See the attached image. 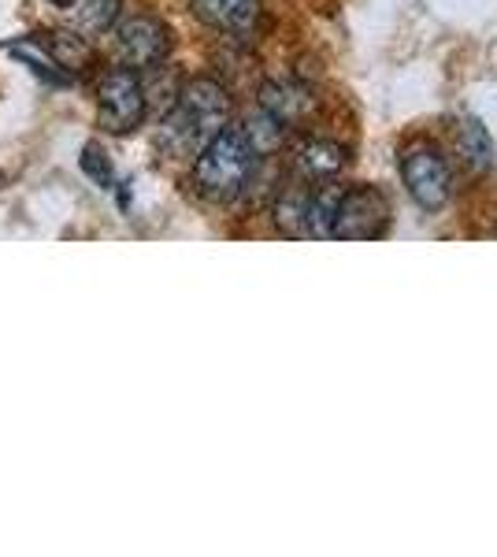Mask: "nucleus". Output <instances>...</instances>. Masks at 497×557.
I'll return each mask as SVG.
<instances>
[{"mask_svg":"<svg viewBox=\"0 0 497 557\" xmlns=\"http://www.w3.org/2000/svg\"><path fill=\"white\" fill-rule=\"evenodd\" d=\"M283 127H286L283 120H275V115L260 108V112L252 115V120H249L241 131L249 134L252 149H257V152H268V149H278V141H283Z\"/></svg>","mask_w":497,"mask_h":557,"instance_id":"nucleus-13","label":"nucleus"},{"mask_svg":"<svg viewBox=\"0 0 497 557\" xmlns=\"http://www.w3.org/2000/svg\"><path fill=\"white\" fill-rule=\"evenodd\" d=\"M115 15H120V0H86L83 20H86L89 30H104V26H112Z\"/></svg>","mask_w":497,"mask_h":557,"instance_id":"nucleus-15","label":"nucleus"},{"mask_svg":"<svg viewBox=\"0 0 497 557\" xmlns=\"http://www.w3.org/2000/svg\"><path fill=\"white\" fill-rule=\"evenodd\" d=\"M257 157L249 134L241 127H223L197 149L194 183L208 201H234L257 175Z\"/></svg>","mask_w":497,"mask_h":557,"instance_id":"nucleus-2","label":"nucleus"},{"mask_svg":"<svg viewBox=\"0 0 497 557\" xmlns=\"http://www.w3.org/2000/svg\"><path fill=\"white\" fill-rule=\"evenodd\" d=\"M83 172L94 178L97 186H115V175H112V160L104 157V149L101 146H86L83 149Z\"/></svg>","mask_w":497,"mask_h":557,"instance_id":"nucleus-14","label":"nucleus"},{"mask_svg":"<svg viewBox=\"0 0 497 557\" xmlns=\"http://www.w3.org/2000/svg\"><path fill=\"white\" fill-rule=\"evenodd\" d=\"M386 227H390V201L375 186H341L331 238L368 242V238H383Z\"/></svg>","mask_w":497,"mask_h":557,"instance_id":"nucleus-3","label":"nucleus"},{"mask_svg":"<svg viewBox=\"0 0 497 557\" xmlns=\"http://www.w3.org/2000/svg\"><path fill=\"white\" fill-rule=\"evenodd\" d=\"M401 178H405V190L412 194V201L427 212H438L442 205L449 201V194H453V178H449L446 157H442L435 146H427V141L405 149Z\"/></svg>","mask_w":497,"mask_h":557,"instance_id":"nucleus-4","label":"nucleus"},{"mask_svg":"<svg viewBox=\"0 0 497 557\" xmlns=\"http://www.w3.org/2000/svg\"><path fill=\"white\" fill-rule=\"evenodd\" d=\"M8 52H12L15 60H23L26 67L38 71V75L45 78V83H60V86H67V83H71V71L63 67L57 57H52L49 45H45L41 38L15 41V45H8Z\"/></svg>","mask_w":497,"mask_h":557,"instance_id":"nucleus-11","label":"nucleus"},{"mask_svg":"<svg viewBox=\"0 0 497 557\" xmlns=\"http://www.w3.org/2000/svg\"><path fill=\"white\" fill-rule=\"evenodd\" d=\"M194 15L212 30L249 34L260 23V0H194Z\"/></svg>","mask_w":497,"mask_h":557,"instance_id":"nucleus-7","label":"nucleus"},{"mask_svg":"<svg viewBox=\"0 0 497 557\" xmlns=\"http://www.w3.org/2000/svg\"><path fill=\"white\" fill-rule=\"evenodd\" d=\"M49 4H52V8H71L75 0H49Z\"/></svg>","mask_w":497,"mask_h":557,"instance_id":"nucleus-16","label":"nucleus"},{"mask_svg":"<svg viewBox=\"0 0 497 557\" xmlns=\"http://www.w3.org/2000/svg\"><path fill=\"white\" fill-rule=\"evenodd\" d=\"M338 197L341 186H320V190L305 194V238H331Z\"/></svg>","mask_w":497,"mask_h":557,"instance_id":"nucleus-10","label":"nucleus"},{"mask_svg":"<svg viewBox=\"0 0 497 557\" xmlns=\"http://www.w3.org/2000/svg\"><path fill=\"white\" fill-rule=\"evenodd\" d=\"M231 123V97L227 89L212 78H194L183 86L175 108L167 112L164 127H160V146L171 157H186L204 146L215 131H223Z\"/></svg>","mask_w":497,"mask_h":557,"instance_id":"nucleus-1","label":"nucleus"},{"mask_svg":"<svg viewBox=\"0 0 497 557\" xmlns=\"http://www.w3.org/2000/svg\"><path fill=\"white\" fill-rule=\"evenodd\" d=\"M115 49L131 67H157L171 52V30L152 15H134L115 30Z\"/></svg>","mask_w":497,"mask_h":557,"instance_id":"nucleus-6","label":"nucleus"},{"mask_svg":"<svg viewBox=\"0 0 497 557\" xmlns=\"http://www.w3.org/2000/svg\"><path fill=\"white\" fill-rule=\"evenodd\" d=\"M294 160H297V172H301L305 178H334L341 168H346L349 152H346V146H338V141L312 138L297 149Z\"/></svg>","mask_w":497,"mask_h":557,"instance_id":"nucleus-8","label":"nucleus"},{"mask_svg":"<svg viewBox=\"0 0 497 557\" xmlns=\"http://www.w3.org/2000/svg\"><path fill=\"white\" fill-rule=\"evenodd\" d=\"M260 108L283 123H297L312 108V97H309V89H301L294 83H268L260 89Z\"/></svg>","mask_w":497,"mask_h":557,"instance_id":"nucleus-9","label":"nucleus"},{"mask_svg":"<svg viewBox=\"0 0 497 557\" xmlns=\"http://www.w3.org/2000/svg\"><path fill=\"white\" fill-rule=\"evenodd\" d=\"M101 127L112 134H131L134 127H141L146 120V89H141V78L134 75V67H112L101 78Z\"/></svg>","mask_w":497,"mask_h":557,"instance_id":"nucleus-5","label":"nucleus"},{"mask_svg":"<svg viewBox=\"0 0 497 557\" xmlns=\"http://www.w3.org/2000/svg\"><path fill=\"white\" fill-rule=\"evenodd\" d=\"M457 149L460 157L468 160V168L472 172H486V168L494 164V146H490V134L479 120H464L457 127Z\"/></svg>","mask_w":497,"mask_h":557,"instance_id":"nucleus-12","label":"nucleus"}]
</instances>
